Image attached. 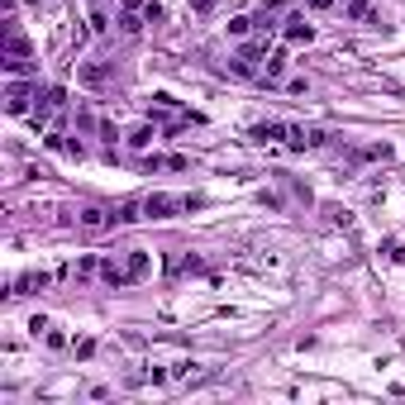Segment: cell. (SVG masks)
I'll list each match as a JSON object with an SVG mask.
<instances>
[{"instance_id":"obj_1","label":"cell","mask_w":405,"mask_h":405,"mask_svg":"<svg viewBox=\"0 0 405 405\" xmlns=\"http://www.w3.org/2000/svg\"><path fill=\"white\" fill-rule=\"evenodd\" d=\"M62 105H67V91H62V86H43V91L34 96V110H29L34 129H48V119H53Z\"/></svg>"},{"instance_id":"obj_2","label":"cell","mask_w":405,"mask_h":405,"mask_svg":"<svg viewBox=\"0 0 405 405\" xmlns=\"http://www.w3.org/2000/svg\"><path fill=\"white\" fill-rule=\"evenodd\" d=\"M177 210H186V200H182V196H167V191L143 196V215H148V219H172Z\"/></svg>"},{"instance_id":"obj_3","label":"cell","mask_w":405,"mask_h":405,"mask_svg":"<svg viewBox=\"0 0 405 405\" xmlns=\"http://www.w3.org/2000/svg\"><path fill=\"white\" fill-rule=\"evenodd\" d=\"M34 96H38V86H29V81H10V91H5V110H10V115H29V110H34Z\"/></svg>"},{"instance_id":"obj_4","label":"cell","mask_w":405,"mask_h":405,"mask_svg":"<svg viewBox=\"0 0 405 405\" xmlns=\"http://www.w3.org/2000/svg\"><path fill=\"white\" fill-rule=\"evenodd\" d=\"M77 224L86 229V234H105L110 224H115V210H105V205H81Z\"/></svg>"},{"instance_id":"obj_5","label":"cell","mask_w":405,"mask_h":405,"mask_svg":"<svg viewBox=\"0 0 405 405\" xmlns=\"http://www.w3.org/2000/svg\"><path fill=\"white\" fill-rule=\"evenodd\" d=\"M281 34H286V43H310V38H315V24H310L305 15H286Z\"/></svg>"},{"instance_id":"obj_6","label":"cell","mask_w":405,"mask_h":405,"mask_svg":"<svg viewBox=\"0 0 405 405\" xmlns=\"http://www.w3.org/2000/svg\"><path fill=\"white\" fill-rule=\"evenodd\" d=\"M101 281H105L110 291H119V286H129V267L115 263V258H101Z\"/></svg>"},{"instance_id":"obj_7","label":"cell","mask_w":405,"mask_h":405,"mask_svg":"<svg viewBox=\"0 0 405 405\" xmlns=\"http://www.w3.org/2000/svg\"><path fill=\"white\" fill-rule=\"evenodd\" d=\"M124 267H129V281H143L148 267H153V258L143 253V248H129V258H124Z\"/></svg>"},{"instance_id":"obj_8","label":"cell","mask_w":405,"mask_h":405,"mask_svg":"<svg viewBox=\"0 0 405 405\" xmlns=\"http://www.w3.org/2000/svg\"><path fill=\"white\" fill-rule=\"evenodd\" d=\"M143 29H148L143 10H119V34H124V38H138Z\"/></svg>"},{"instance_id":"obj_9","label":"cell","mask_w":405,"mask_h":405,"mask_svg":"<svg viewBox=\"0 0 405 405\" xmlns=\"http://www.w3.org/2000/svg\"><path fill=\"white\" fill-rule=\"evenodd\" d=\"M48 286V272H24L15 286H10V296H29V291H43Z\"/></svg>"},{"instance_id":"obj_10","label":"cell","mask_w":405,"mask_h":405,"mask_svg":"<svg viewBox=\"0 0 405 405\" xmlns=\"http://www.w3.org/2000/svg\"><path fill=\"white\" fill-rule=\"evenodd\" d=\"M0 67H5L10 77H38V62H34V57H0Z\"/></svg>"},{"instance_id":"obj_11","label":"cell","mask_w":405,"mask_h":405,"mask_svg":"<svg viewBox=\"0 0 405 405\" xmlns=\"http://www.w3.org/2000/svg\"><path fill=\"white\" fill-rule=\"evenodd\" d=\"M248 138H253V143H277V138H286V124H277V119H272V124H253Z\"/></svg>"},{"instance_id":"obj_12","label":"cell","mask_w":405,"mask_h":405,"mask_svg":"<svg viewBox=\"0 0 405 405\" xmlns=\"http://www.w3.org/2000/svg\"><path fill=\"white\" fill-rule=\"evenodd\" d=\"M110 67L105 62H86V67H77V81H86V86H105Z\"/></svg>"},{"instance_id":"obj_13","label":"cell","mask_w":405,"mask_h":405,"mask_svg":"<svg viewBox=\"0 0 405 405\" xmlns=\"http://www.w3.org/2000/svg\"><path fill=\"white\" fill-rule=\"evenodd\" d=\"M138 219H148L143 215V200H124V205L115 210V224H138Z\"/></svg>"},{"instance_id":"obj_14","label":"cell","mask_w":405,"mask_h":405,"mask_svg":"<svg viewBox=\"0 0 405 405\" xmlns=\"http://www.w3.org/2000/svg\"><path fill=\"white\" fill-rule=\"evenodd\" d=\"M153 143H158V124H138L129 134V148H153Z\"/></svg>"},{"instance_id":"obj_15","label":"cell","mask_w":405,"mask_h":405,"mask_svg":"<svg viewBox=\"0 0 405 405\" xmlns=\"http://www.w3.org/2000/svg\"><path fill=\"white\" fill-rule=\"evenodd\" d=\"M281 72H286V48H277V53L267 57V72H263V81H277Z\"/></svg>"},{"instance_id":"obj_16","label":"cell","mask_w":405,"mask_h":405,"mask_svg":"<svg viewBox=\"0 0 405 405\" xmlns=\"http://www.w3.org/2000/svg\"><path fill=\"white\" fill-rule=\"evenodd\" d=\"M253 24H258L253 15H234V20H229V34H234V38H248V34H253Z\"/></svg>"},{"instance_id":"obj_17","label":"cell","mask_w":405,"mask_h":405,"mask_svg":"<svg viewBox=\"0 0 405 405\" xmlns=\"http://www.w3.org/2000/svg\"><path fill=\"white\" fill-rule=\"evenodd\" d=\"M148 167H153V172H158V167H162V172H186L191 162L186 158H148Z\"/></svg>"},{"instance_id":"obj_18","label":"cell","mask_w":405,"mask_h":405,"mask_svg":"<svg viewBox=\"0 0 405 405\" xmlns=\"http://www.w3.org/2000/svg\"><path fill=\"white\" fill-rule=\"evenodd\" d=\"M344 15H348V20H367V15H372V0H348Z\"/></svg>"},{"instance_id":"obj_19","label":"cell","mask_w":405,"mask_h":405,"mask_svg":"<svg viewBox=\"0 0 405 405\" xmlns=\"http://www.w3.org/2000/svg\"><path fill=\"white\" fill-rule=\"evenodd\" d=\"M105 29H110V10L96 5V10H91V34H105Z\"/></svg>"},{"instance_id":"obj_20","label":"cell","mask_w":405,"mask_h":405,"mask_svg":"<svg viewBox=\"0 0 405 405\" xmlns=\"http://www.w3.org/2000/svg\"><path fill=\"white\" fill-rule=\"evenodd\" d=\"M167 267H172V277H177V272H200L205 263H200V258H172Z\"/></svg>"},{"instance_id":"obj_21","label":"cell","mask_w":405,"mask_h":405,"mask_svg":"<svg viewBox=\"0 0 405 405\" xmlns=\"http://www.w3.org/2000/svg\"><path fill=\"white\" fill-rule=\"evenodd\" d=\"M143 20H148V24H162V20H167V10H162L158 0H148V5H143Z\"/></svg>"},{"instance_id":"obj_22","label":"cell","mask_w":405,"mask_h":405,"mask_svg":"<svg viewBox=\"0 0 405 405\" xmlns=\"http://www.w3.org/2000/svg\"><path fill=\"white\" fill-rule=\"evenodd\" d=\"M72 353H77V358H91V353H96V339H81V344H72Z\"/></svg>"},{"instance_id":"obj_23","label":"cell","mask_w":405,"mask_h":405,"mask_svg":"<svg viewBox=\"0 0 405 405\" xmlns=\"http://www.w3.org/2000/svg\"><path fill=\"white\" fill-rule=\"evenodd\" d=\"M148 0H119V10H143Z\"/></svg>"},{"instance_id":"obj_24","label":"cell","mask_w":405,"mask_h":405,"mask_svg":"<svg viewBox=\"0 0 405 405\" xmlns=\"http://www.w3.org/2000/svg\"><path fill=\"white\" fill-rule=\"evenodd\" d=\"M391 258H396V263H405V243H391Z\"/></svg>"},{"instance_id":"obj_25","label":"cell","mask_w":405,"mask_h":405,"mask_svg":"<svg viewBox=\"0 0 405 405\" xmlns=\"http://www.w3.org/2000/svg\"><path fill=\"white\" fill-rule=\"evenodd\" d=\"M329 5H334V0H310V10H329Z\"/></svg>"}]
</instances>
